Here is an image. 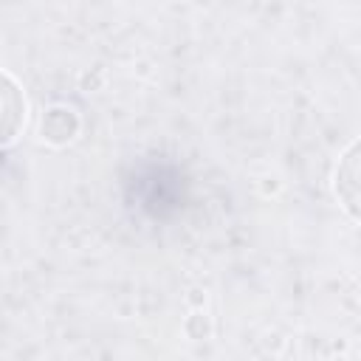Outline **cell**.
Listing matches in <instances>:
<instances>
[{"label": "cell", "instance_id": "cell-1", "mask_svg": "<svg viewBox=\"0 0 361 361\" xmlns=\"http://www.w3.org/2000/svg\"><path fill=\"white\" fill-rule=\"evenodd\" d=\"M336 195L344 212L361 223V138L344 149L336 166Z\"/></svg>", "mask_w": 361, "mask_h": 361}, {"label": "cell", "instance_id": "cell-2", "mask_svg": "<svg viewBox=\"0 0 361 361\" xmlns=\"http://www.w3.org/2000/svg\"><path fill=\"white\" fill-rule=\"evenodd\" d=\"M3 141L11 144L17 130L23 127V118H25V102H23V93L17 90L14 79L6 73L3 76Z\"/></svg>", "mask_w": 361, "mask_h": 361}, {"label": "cell", "instance_id": "cell-3", "mask_svg": "<svg viewBox=\"0 0 361 361\" xmlns=\"http://www.w3.org/2000/svg\"><path fill=\"white\" fill-rule=\"evenodd\" d=\"M76 130H79V118L65 107H54L42 118V138L51 144H68L76 135Z\"/></svg>", "mask_w": 361, "mask_h": 361}]
</instances>
